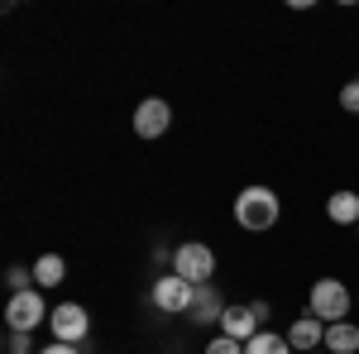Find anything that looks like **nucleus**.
<instances>
[{"label": "nucleus", "mask_w": 359, "mask_h": 354, "mask_svg": "<svg viewBox=\"0 0 359 354\" xmlns=\"http://www.w3.org/2000/svg\"><path fill=\"white\" fill-rule=\"evenodd\" d=\"M278 216H283V201H278L273 187H264V182H254L235 196V220H240V230L249 235H264V230H273Z\"/></svg>", "instance_id": "f257e3e1"}, {"label": "nucleus", "mask_w": 359, "mask_h": 354, "mask_svg": "<svg viewBox=\"0 0 359 354\" xmlns=\"http://www.w3.org/2000/svg\"><path fill=\"white\" fill-rule=\"evenodd\" d=\"M306 311L316 316V321H350V287L340 282V278H316L311 282V297H306Z\"/></svg>", "instance_id": "f03ea898"}, {"label": "nucleus", "mask_w": 359, "mask_h": 354, "mask_svg": "<svg viewBox=\"0 0 359 354\" xmlns=\"http://www.w3.org/2000/svg\"><path fill=\"white\" fill-rule=\"evenodd\" d=\"M48 316H53V306L43 301L39 287H29V292H10V301H5V326L20 330V335H34Z\"/></svg>", "instance_id": "7ed1b4c3"}, {"label": "nucleus", "mask_w": 359, "mask_h": 354, "mask_svg": "<svg viewBox=\"0 0 359 354\" xmlns=\"http://www.w3.org/2000/svg\"><path fill=\"white\" fill-rule=\"evenodd\" d=\"M172 273L177 278H187L192 287H201V282H216V254H211V245H177V254H172Z\"/></svg>", "instance_id": "20e7f679"}, {"label": "nucleus", "mask_w": 359, "mask_h": 354, "mask_svg": "<svg viewBox=\"0 0 359 354\" xmlns=\"http://www.w3.org/2000/svg\"><path fill=\"white\" fill-rule=\"evenodd\" d=\"M269 301H249V306H225L221 316V335H230V340H240V345H249L259 330H264V321H269Z\"/></svg>", "instance_id": "39448f33"}, {"label": "nucleus", "mask_w": 359, "mask_h": 354, "mask_svg": "<svg viewBox=\"0 0 359 354\" xmlns=\"http://www.w3.org/2000/svg\"><path fill=\"white\" fill-rule=\"evenodd\" d=\"M149 301L168 311V316H177V311H192L196 301V287L187 278H177V273H163V278H154V287H149Z\"/></svg>", "instance_id": "423d86ee"}, {"label": "nucleus", "mask_w": 359, "mask_h": 354, "mask_svg": "<svg viewBox=\"0 0 359 354\" xmlns=\"http://www.w3.org/2000/svg\"><path fill=\"white\" fill-rule=\"evenodd\" d=\"M48 326H53V340H62V345H82L86 335H91V316H86L82 301H57L53 316H48Z\"/></svg>", "instance_id": "0eeeda50"}, {"label": "nucleus", "mask_w": 359, "mask_h": 354, "mask_svg": "<svg viewBox=\"0 0 359 354\" xmlns=\"http://www.w3.org/2000/svg\"><path fill=\"white\" fill-rule=\"evenodd\" d=\"M168 125H172V106L163 96H144L135 106V135L139 139H163Z\"/></svg>", "instance_id": "6e6552de"}, {"label": "nucleus", "mask_w": 359, "mask_h": 354, "mask_svg": "<svg viewBox=\"0 0 359 354\" xmlns=\"http://www.w3.org/2000/svg\"><path fill=\"white\" fill-rule=\"evenodd\" d=\"M287 345H292L297 354L321 350V345H326V321H316L311 311H306V316H297V321L287 326Z\"/></svg>", "instance_id": "1a4fd4ad"}, {"label": "nucleus", "mask_w": 359, "mask_h": 354, "mask_svg": "<svg viewBox=\"0 0 359 354\" xmlns=\"http://www.w3.org/2000/svg\"><path fill=\"white\" fill-rule=\"evenodd\" d=\"M187 316H192L196 326H216V321L225 316V297H221V287H216V282H201V287H196V301H192V311H187Z\"/></svg>", "instance_id": "9d476101"}, {"label": "nucleus", "mask_w": 359, "mask_h": 354, "mask_svg": "<svg viewBox=\"0 0 359 354\" xmlns=\"http://www.w3.org/2000/svg\"><path fill=\"white\" fill-rule=\"evenodd\" d=\"M321 350L359 354V326H355V321H335V326H326V345H321Z\"/></svg>", "instance_id": "9b49d317"}, {"label": "nucleus", "mask_w": 359, "mask_h": 354, "mask_svg": "<svg viewBox=\"0 0 359 354\" xmlns=\"http://www.w3.org/2000/svg\"><path fill=\"white\" fill-rule=\"evenodd\" d=\"M67 278V259L62 254H39L34 259V287H57Z\"/></svg>", "instance_id": "f8f14e48"}, {"label": "nucleus", "mask_w": 359, "mask_h": 354, "mask_svg": "<svg viewBox=\"0 0 359 354\" xmlns=\"http://www.w3.org/2000/svg\"><path fill=\"white\" fill-rule=\"evenodd\" d=\"M326 216L335 225H359V191H335L326 201Z\"/></svg>", "instance_id": "ddd939ff"}, {"label": "nucleus", "mask_w": 359, "mask_h": 354, "mask_svg": "<svg viewBox=\"0 0 359 354\" xmlns=\"http://www.w3.org/2000/svg\"><path fill=\"white\" fill-rule=\"evenodd\" d=\"M245 354H292V345H287V335H278V330H259L245 345Z\"/></svg>", "instance_id": "4468645a"}, {"label": "nucleus", "mask_w": 359, "mask_h": 354, "mask_svg": "<svg viewBox=\"0 0 359 354\" xmlns=\"http://www.w3.org/2000/svg\"><path fill=\"white\" fill-rule=\"evenodd\" d=\"M5 282H10V292H29V287H34V268L10 264V268H5Z\"/></svg>", "instance_id": "2eb2a0df"}, {"label": "nucleus", "mask_w": 359, "mask_h": 354, "mask_svg": "<svg viewBox=\"0 0 359 354\" xmlns=\"http://www.w3.org/2000/svg\"><path fill=\"white\" fill-rule=\"evenodd\" d=\"M206 354H245V345H240V340H230V335H216V340L206 345Z\"/></svg>", "instance_id": "dca6fc26"}, {"label": "nucleus", "mask_w": 359, "mask_h": 354, "mask_svg": "<svg viewBox=\"0 0 359 354\" xmlns=\"http://www.w3.org/2000/svg\"><path fill=\"white\" fill-rule=\"evenodd\" d=\"M340 106L350 110V115H359V77H355V82H345V86H340Z\"/></svg>", "instance_id": "f3484780"}, {"label": "nucleus", "mask_w": 359, "mask_h": 354, "mask_svg": "<svg viewBox=\"0 0 359 354\" xmlns=\"http://www.w3.org/2000/svg\"><path fill=\"white\" fill-rule=\"evenodd\" d=\"M43 354H82V350H77V345H62V340H53V345H48Z\"/></svg>", "instance_id": "a211bd4d"}, {"label": "nucleus", "mask_w": 359, "mask_h": 354, "mask_svg": "<svg viewBox=\"0 0 359 354\" xmlns=\"http://www.w3.org/2000/svg\"><path fill=\"white\" fill-rule=\"evenodd\" d=\"M5 354H29V350H5Z\"/></svg>", "instance_id": "6ab92c4d"}, {"label": "nucleus", "mask_w": 359, "mask_h": 354, "mask_svg": "<svg viewBox=\"0 0 359 354\" xmlns=\"http://www.w3.org/2000/svg\"><path fill=\"white\" fill-rule=\"evenodd\" d=\"M311 354H331V350H311Z\"/></svg>", "instance_id": "aec40b11"}, {"label": "nucleus", "mask_w": 359, "mask_h": 354, "mask_svg": "<svg viewBox=\"0 0 359 354\" xmlns=\"http://www.w3.org/2000/svg\"><path fill=\"white\" fill-rule=\"evenodd\" d=\"M355 235H359V225H355Z\"/></svg>", "instance_id": "412c9836"}]
</instances>
